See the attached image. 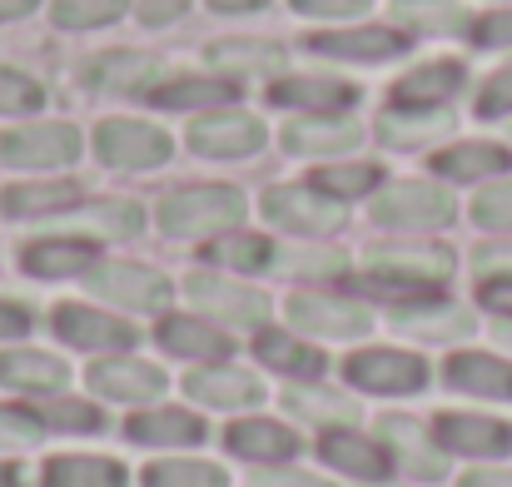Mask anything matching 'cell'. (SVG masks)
Wrapping results in <instances>:
<instances>
[{
    "mask_svg": "<svg viewBox=\"0 0 512 487\" xmlns=\"http://www.w3.org/2000/svg\"><path fill=\"white\" fill-rule=\"evenodd\" d=\"M244 219V194L229 184H204V189H179L160 204V229L174 239H199V234H219L234 229Z\"/></svg>",
    "mask_w": 512,
    "mask_h": 487,
    "instance_id": "1",
    "label": "cell"
},
{
    "mask_svg": "<svg viewBox=\"0 0 512 487\" xmlns=\"http://www.w3.org/2000/svg\"><path fill=\"white\" fill-rule=\"evenodd\" d=\"M373 219L388 224V229H438V224L453 219V194L438 189V184H423V179L388 184L373 199Z\"/></svg>",
    "mask_w": 512,
    "mask_h": 487,
    "instance_id": "2",
    "label": "cell"
},
{
    "mask_svg": "<svg viewBox=\"0 0 512 487\" xmlns=\"http://www.w3.org/2000/svg\"><path fill=\"white\" fill-rule=\"evenodd\" d=\"M264 214L279 229H299V234H329L343 224V204L334 194H324L319 184H284L264 194Z\"/></svg>",
    "mask_w": 512,
    "mask_h": 487,
    "instance_id": "3",
    "label": "cell"
},
{
    "mask_svg": "<svg viewBox=\"0 0 512 487\" xmlns=\"http://www.w3.org/2000/svg\"><path fill=\"white\" fill-rule=\"evenodd\" d=\"M95 150L115 169H150V164L170 160V135L145 120H105L95 130Z\"/></svg>",
    "mask_w": 512,
    "mask_h": 487,
    "instance_id": "4",
    "label": "cell"
},
{
    "mask_svg": "<svg viewBox=\"0 0 512 487\" xmlns=\"http://www.w3.org/2000/svg\"><path fill=\"white\" fill-rule=\"evenodd\" d=\"M348 383L368 388V393H418L428 383V363L418 353H398V348H368L348 358Z\"/></svg>",
    "mask_w": 512,
    "mask_h": 487,
    "instance_id": "5",
    "label": "cell"
},
{
    "mask_svg": "<svg viewBox=\"0 0 512 487\" xmlns=\"http://www.w3.org/2000/svg\"><path fill=\"white\" fill-rule=\"evenodd\" d=\"M80 155V135L70 125H25L0 140V160L15 169H55Z\"/></svg>",
    "mask_w": 512,
    "mask_h": 487,
    "instance_id": "6",
    "label": "cell"
},
{
    "mask_svg": "<svg viewBox=\"0 0 512 487\" xmlns=\"http://www.w3.org/2000/svg\"><path fill=\"white\" fill-rule=\"evenodd\" d=\"M90 289L125 309H165V299H170V279L145 264H100L90 274Z\"/></svg>",
    "mask_w": 512,
    "mask_h": 487,
    "instance_id": "7",
    "label": "cell"
},
{
    "mask_svg": "<svg viewBox=\"0 0 512 487\" xmlns=\"http://www.w3.org/2000/svg\"><path fill=\"white\" fill-rule=\"evenodd\" d=\"M189 145L194 155H209V160H239L264 145V125L254 115H204L189 130Z\"/></svg>",
    "mask_w": 512,
    "mask_h": 487,
    "instance_id": "8",
    "label": "cell"
},
{
    "mask_svg": "<svg viewBox=\"0 0 512 487\" xmlns=\"http://www.w3.org/2000/svg\"><path fill=\"white\" fill-rule=\"evenodd\" d=\"M189 299L229 324H264L269 319V299L244 289V284H229V279H214V274H189Z\"/></svg>",
    "mask_w": 512,
    "mask_h": 487,
    "instance_id": "9",
    "label": "cell"
},
{
    "mask_svg": "<svg viewBox=\"0 0 512 487\" xmlns=\"http://www.w3.org/2000/svg\"><path fill=\"white\" fill-rule=\"evenodd\" d=\"M289 319L309 333H324V338H353V333H368V314L348 299H324V294H294L289 299Z\"/></svg>",
    "mask_w": 512,
    "mask_h": 487,
    "instance_id": "10",
    "label": "cell"
},
{
    "mask_svg": "<svg viewBox=\"0 0 512 487\" xmlns=\"http://www.w3.org/2000/svg\"><path fill=\"white\" fill-rule=\"evenodd\" d=\"M438 443L448 453H508L512 448V428L498 418H478V413H443L438 418Z\"/></svg>",
    "mask_w": 512,
    "mask_h": 487,
    "instance_id": "11",
    "label": "cell"
},
{
    "mask_svg": "<svg viewBox=\"0 0 512 487\" xmlns=\"http://www.w3.org/2000/svg\"><path fill=\"white\" fill-rule=\"evenodd\" d=\"M55 333L75 348H130L135 343V328L110 319V314H95V309H80V304H65L55 309Z\"/></svg>",
    "mask_w": 512,
    "mask_h": 487,
    "instance_id": "12",
    "label": "cell"
},
{
    "mask_svg": "<svg viewBox=\"0 0 512 487\" xmlns=\"http://www.w3.org/2000/svg\"><path fill=\"white\" fill-rule=\"evenodd\" d=\"M448 383L458 393H478V398H508L512 403V363L493 353H453L448 358Z\"/></svg>",
    "mask_w": 512,
    "mask_h": 487,
    "instance_id": "13",
    "label": "cell"
},
{
    "mask_svg": "<svg viewBox=\"0 0 512 487\" xmlns=\"http://www.w3.org/2000/svg\"><path fill=\"white\" fill-rule=\"evenodd\" d=\"M458 85H463V65L458 60H433V65H418L413 75H403L393 85V100L413 105V110H438L448 95H458Z\"/></svg>",
    "mask_w": 512,
    "mask_h": 487,
    "instance_id": "14",
    "label": "cell"
},
{
    "mask_svg": "<svg viewBox=\"0 0 512 487\" xmlns=\"http://www.w3.org/2000/svg\"><path fill=\"white\" fill-rule=\"evenodd\" d=\"M90 388H100L105 398L145 403V398H160V393H165V373L150 368V363L120 358V363H100V368H90Z\"/></svg>",
    "mask_w": 512,
    "mask_h": 487,
    "instance_id": "15",
    "label": "cell"
},
{
    "mask_svg": "<svg viewBox=\"0 0 512 487\" xmlns=\"http://www.w3.org/2000/svg\"><path fill=\"white\" fill-rule=\"evenodd\" d=\"M363 140V130L353 120H334V115H309L284 125V150L294 155H334V150H353Z\"/></svg>",
    "mask_w": 512,
    "mask_h": 487,
    "instance_id": "16",
    "label": "cell"
},
{
    "mask_svg": "<svg viewBox=\"0 0 512 487\" xmlns=\"http://www.w3.org/2000/svg\"><path fill=\"white\" fill-rule=\"evenodd\" d=\"M229 448L239 458H254V463H284L299 453V438L284 428V423H269V418H244L229 428Z\"/></svg>",
    "mask_w": 512,
    "mask_h": 487,
    "instance_id": "17",
    "label": "cell"
},
{
    "mask_svg": "<svg viewBox=\"0 0 512 487\" xmlns=\"http://www.w3.org/2000/svg\"><path fill=\"white\" fill-rule=\"evenodd\" d=\"M353 85L343 80H314V75H294V80H279L274 85V105H289V110H314V115H334V110H348L353 105Z\"/></svg>",
    "mask_w": 512,
    "mask_h": 487,
    "instance_id": "18",
    "label": "cell"
},
{
    "mask_svg": "<svg viewBox=\"0 0 512 487\" xmlns=\"http://www.w3.org/2000/svg\"><path fill=\"white\" fill-rule=\"evenodd\" d=\"M319 55H343V60H388L403 55V35L383 30V25H363V30H334V35H314Z\"/></svg>",
    "mask_w": 512,
    "mask_h": 487,
    "instance_id": "19",
    "label": "cell"
},
{
    "mask_svg": "<svg viewBox=\"0 0 512 487\" xmlns=\"http://www.w3.org/2000/svg\"><path fill=\"white\" fill-rule=\"evenodd\" d=\"M398 328L408 333H423V338H463L473 333V314L458 309V304H443V299H418V304H398Z\"/></svg>",
    "mask_w": 512,
    "mask_h": 487,
    "instance_id": "20",
    "label": "cell"
},
{
    "mask_svg": "<svg viewBox=\"0 0 512 487\" xmlns=\"http://www.w3.org/2000/svg\"><path fill=\"white\" fill-rule=\"evenodd\" d=\"M0 383L25 388V393H55V388H65V363L50 353L15 348V353H0Z\"/></svg>",
    "mask_w": 512,
    "mask_h": 487,
    "instance_id": "21",
    "label": "cell"
},
{
    "mask_svg": "<svg viewBox=\"0 0 512 487\" xmlns=\"http://www.w3.org/2000/svg\"><path fill=\"white\" fill-rule=\"evenodd\" d=\"M95 259V249L85 239H40L25 249V274L35 279H65V274H85Z\"/></svg>",
    "mask_w": 512,
    "mask_h": 487,
    "instance_id": "22",
    "label": "cell"
},
{
    "mask_svg": "<svg viewBox=\"0 0 512 487\" xmlns=\"http://www.w3.org/2000/svg\"><path fill=\"white\" fill-rule=\"evenodd\" d=\"M324 458L343 468V473H353V478H368V483H378V478H388V453L378 448V443H368V438H358V433H324Z\"/></svg>",
    "mask_w": 512,
    "mask_h": 487,
    "instance_id": "23",
    "label": "cell"
},
{
    "mask_svg": "<svg viewBox=\"0 0 512 487\" xmlns=\"http://www.w3.org/2000/svg\"><path fill=\"white\" fill-rule=\"evenodd\" d=\"M438 174L448 179H483V174H508L512 169V155L503 145H488V140H473V145H453L433 160Z\"/></svg>",
    "mask_w": 512,
    "mask_h": 487,
    "instance_id": "24",
    "label": "cell"
},
{
    "mask_svg": "<svg viewBox=\"0 0 512 487\" xmlns=\"http://www.w3.org/2000/svg\"><path fill=\"white\" fill-rule=\"evenodd\" d=\"M184 388H189L194 398L214 403V408H244V403H259V383L244 378V373H234V368H199V373H189Z\"/></svg>",
    "mask_w": 512,
    "mask_h": 487,
    "instance_id": "25",
    "label": "cell"
},
{
    "mask_svg": "<svg viewBox=\"0 0 512 487\" xmlns=\"http://www.w3.org/2000/svg\"><path fill=\"white\" fill-rule=\"evenodd\" d=\"M448 130H453V120H448L443 105H438V110H413V105H403V110H388V115L378 120V135H383L388 145H423V140L448 135Z\"/></svg>",
    "mask_w": 512,
    "mask_h": 487,
    "instance_id": "26",
    "label": "cell"
},
{
    "mask_svg": "<svg viewBox=\"0 0 512 487\" xmlns=\"http://www.w3.org/2000/svg\"><path fill=\"white\" fill-rule=\"evenodd\" d=\"M160 343L170 353H179V358H224L229 353L224 333H214L204 319H184V314H174V319L160 324Z\"/></svg>",
    "mask_w": 512,
    "mask_h": 487,
    "instance_id": "27",
    "label": "cell"
},
{
    "mask_svg": "<svg viewBox=\"0 0 512 487\" xmlns=\"http://www.w3.org/2000/svg\"><path fill=\"white\" fill-rule=\"evenodd\" d=\"M155 75H160V60H155V55H100V60L85 70V80L100 85V90H140V85H150Z\"/></svg>",
    "mask_w": 512,
    "mask_h": 487,
    "instance_id": "28",
    "label": "cell"
},
{
    "mask_svg": "<svg viewBox=\"0 0 512 487\" xmlns=\"http://www.w3.org/2000/svg\"><path fill=\"white\" fill-rule=\"evenodd\" d=\"M45 487H125V468L110 458H55L45 468Z\"/></svg>",
    "mask_w": 512,
    "mask_h": 487,
    "instance_id": "29",
    "label": "cell"
},
{
    "mask_svg": "<svg viewBox=\"0 0 512 487\" xmlns=\"http://www.w3.org/2000/svg\"><path fill=\"white\" fill-rule=\"evenodd\" d=\"M135 443H199L204 438V423L194 413H179V408H165V413H140L130 418L125 428Z\"/></svg>",
    "mask_w": 512,
    "mask_h": 487,
    "instance_id": "30",
    "label": "cell"
},
{
    "mask_svg": "<svg viewBox=\"0 0 512 487\" xmlns=\"http://www.w3.org/2000/svg\"><path fill=\"white\" fill-rule=\"evenodd\" d=\"M80 199V184H70V179H60V184H15V189H5V209L10 214H55V209H70Z\"/></svg>",
    "mask_w": 512,
    "mask_h": 487,
    "instance_id": "31",
    "label": "cell"
},
{
    "mask_svg": "<svg viewBox=\"0 0 512 487\" xmlns=\"http://www.w3.org/2000/svg\"><path fill=\"white\" fill-rule=\"evenodd\" d=\"M259 358H264L269 368L299 373V378L324 373V353H319V348H304V343H294V338H284V333H259Z\"/></svg>",
    "mask_w": 512,
    "mask_h": 487,
    "instance_id": "32",
    "label": "cell"
},
{
    "mask_svg": "<svg viewBox=\"0 0 512 487\" xmlns=\"http://www.w3.org/2000/svg\"><path fill=\"white\" fill-rule=\"evenodd\" d=\"M239 90L229 80H174V85H160L150 100L165 105V110H199V105H229Z\"/></svg>",
    "mask_w": 512,
    "mask_h": 487,
    "instance_id": "33",
    "label": "cell"
},
{
    "mask_svg": "<svg viewBox=\"0 0 512 487\" xmlns=\"http://www.w3.org/2000/svg\"><path fill=\"white\" fill-rule=\"evenodd\" d=\"M145 487H224V473L214 463H189V458H170L155 463L145 473Z\"/></svg>",
    "mask_w": 512,
    "mask_h": 487,
    "instance_id": "34",
    "label": "cell"
},
{
    "mask_svg": "<svg viewBox=\"0 0 512 487\" xmlns=\"http://www.w3.org/2000/svg\"><path fill=\"white\" fill-rule=\"evenodd\" d=\"M209 259L254 274V269H269V264H274V249H269V239H259V234H234V239H219V244L209 249Z\"/></svg>",
    "mask_w": 512,
    "mask_h": 487,
    "instance_id": "35",
    "label": "cell"
},
{
    "mask_svg": "<svg viewBox=\"0 0 512 487\" xmlns=\"http://www.w3.org/2000/svg\"><path fill=\"white\" fill-rule=\"evenodd\" d=\"M125 10V0H55L50 5V20L60 30H85V25H105Z\"/></svg>",
    "mask_w": 512,
    "mask_h": 487,
    "instance_id": "36",
    "label": "cell"
},
{
    "mask_svg": "<svg viewBox=\"0 0 512 487\" xmlns=\"http://www.w3.org/2000/svg\"><path fill=\"white\" fill-rule=\"evenodd\" d=\"M398 15H408L413 25H423L428 35H453L463 30V10L453 0H403Z\"/></svg>",
    "mask_w": 512,
    "mask_h": 487,
    "instance_id": "37",
    "label": "cell"
},
{
    "mask_svg": "<svg viewBox=\"0 0 512 487\" xmlns=\"http://www.w3.org/2000/svg\"><path fill=\"white\" fill-rule=\"evenodd\" d=\"M209 60L214 65H244V70H279L284 65V50L279 45H239V40H229V45H214L209 50Z\"/></svg>",
    "mask_w": 512,
    "mask_h": 487,
    "instance_id": "38",
    "label": "cell"
},
{
    "mask_svg": "<svg viewBox=\"0 0 512 487\" xmlns=\"http://www.w3.org/2000/svg\"><path fill=\"white\" fill-rule=\"evenodd\" d=\"M314 184L324 194H334V199H353V194H363V189L378 184V169L373 164H339V169H319Z\"/></svg>",
    "mask_w": 512,
    "mask_h": 487,
    "instance_id": "39",
    "label": "cell"
},
{
    "mask_svg": "<svg viewBox=\"0 0 512 487\" xmlns=\"http://www.w3.org/2000/svg\"><path fill=\"white\" fill-rule=\"evenodd\" d=\"M45 90L20 75V70H0V115H25V110H40Z\"/></svg>",
    "mask_w": 512,
    "mask_h": 487,
    "instance_id": "40",
    "label": "cell"
},
{
    "mask_svg": "<svg viewBox=\"0 0 512 487\" xmlns=\"http://www.w3.org/2000/svg\"><path fill=\"white\" fill-rule=\"evenodd\" d=\"M473 219H478L483 229H512V179L483 189V194L473 199Z\"/></svg>",
    "mask_w": 512,
    "mask_h": 487,
    "instance_id": "41",
    "label": "cell"
},
{
    "mask_svg": "<svg viewBox=\"0 0 512 487\" xmlns=\"http://www.w3.org/2000/svg\"><path fill=\"white\" fill-rule=\"evenodd\" d=\"M40 423L45 428H60V433H95L100 428V413L85 408V403H55V408H40Z\"/></svg>",
    "mask_w": 512,
    "mask_h": 487,
    "instance_id": "42",
    "label": "cell"
},
{
    "mask_svg": "<svg viewBox=\"0 0 512 487\" xmlns=\"http://www.w3.org/2000/svg\"><path fill=\"white\" fill-rule=\"evenodd\" d=\"M45 433L40 413L30 408H0V448H15V443H35Z\"/></svg>",
    "mask_w": 512,
    "mask_h": 487,
    "instance_id": "43",
    "label": "cell"
},
{
    "mask_svg": "<svg viewBox=\"0 0 512 487\" xmlns=\"http://www.w3.org/2000/svg\"><path fill=\"white\" fill-rule=\"evenodd\" d=\"M512 110V65H503L483 90H478V115L483 120H498V115H508Z\"/></svg>",
    "mask_w": 512,
    "mask_h": 487,
    "instance_id": "44",
    "label": "cell"
},
{
    "mask_svg": "<svg viewBox=\"0 0 512 487\" xmlns=\"http://www.w3.org/2000/svg\"><path fill=\"white\" fill-rule=\"evenodd\" d=\"M473 45H483V50H503V45H512V5L508 10L483 15V20H473Z\"/></svg>",
    "mask_w": 512,
    "mask_h": 487,
    "instance_id": "45",
    "label": "cell"
},
{
    "mask_svg": "<svg viewBox=\"0 0 512 487\" xmlns=\"http://www.w3.org/2000/svg\"><path fill=\"white\" fill-rule=\"evenodd\" d=\"M289 403H294V408H309L314 418H348V413H353V403H348V398H334V393H289Z\"/></svg>",
    "mask_w": 512,
    "mask_h": 487,
    "instance_id": "46",
    "label": "cell"
},
{
    "mask_svg": "<svg viewBox=\"0 0 512 487\" xmlns=\"http://www.w3.org/2000/svg\"><path fill=\"white\" fill-rule=\"evenodd\" d=\"M299 15H319V20H343V15H363L368 0H294Z\"/></svg>",
    "mask_w": 512,
    "mask_h": 487,
    "instance_id": "47",
    "label": "cell"
},
{
    "mask_svg": "<svg viewBox=\"0 0 512 487\" xmlns=\"http://www.w3.org/2000/svg\"><path fill=\"white\" fill-rule=\"evenodd\" d=\"M508 274H512V244L478 249V279H508Z\"/></svg>",
    "mask_w": 512,
    "mask_h": 487,
    "instance_id": "48",
    "label": "cell"
},
{
    "mask_svg": "<svg viewBox=\"0 0 512 487\" xmlns=\"http://www.w3.org/2000/svg\"><path fill=\"white\" fill-rule=\"evenodd\" d=\"M478 299H483V309L512 319V274L508 279H483V284H478Z\"/></svg>",
    "mask_w": 512,
    "mask_h": 487,
    "instance_id": "49",
    "label": "cell"
},
{
    "mask_svg": "<svg viewBox=\"0 0 512 487\" xmlns=\"http://www.w3.org/2000/svg\"><path fill=\"white\" fill-rule=\"evenodd\" d=\"M184 5H189V0H140V15H145L150 25H160V20L184 15Z\"/></svg>",
    "mask_w": 512,
    "mask_h": 487,
    "instance_id": "50",
    "label": "cell"
},
{
    "mask_svg": "<svg viewBox=\"0 0 512 487\" xmlns=\"http://www.w3.org/2000/svg\"><path fill=\"white\" fill-rule=\"evenodd\" d=\"M30 328V314L20 309V304H5L0 299V338H15V333H25Z\"/></svg>",
    "mask_w": 512,
    "mask_h": 487,
    "instance_id": "51",
    "label": "cell"
},
{
    "mask_svg": "<svg viewBox=\"0 0 512 487\" xmlns=\"http://www.w3.org/2000/svg\"><path fill=\"white\" fill-rule=\"evenodd\" d=\"M259 487H329V483L304 478V473H259Z\"/></svg>",
    "mask_w": 512,
    "mask_h": 487,
    "instance_id": "52",
    "label": "cell"
},
{
    "mask_svg": "<svg viewBox=\"0 0 512 487\" xmlns=\"http://www.w3.org/2000/svg\"><path fill=\"white\" fill-rule=\"evenodd\" d=\"M463 487H512V473H493V468L488 473H468Z\"/></svg>",
    "mask_w": 512,
    "mask_h": 487,
    "instance_id": "53",
    "label": "cell"
},
{
    "mask_svg": "<svg viewBox=\"0 0 512 487\" xmlns=\"http://www.w3.org/2000/svg\"><path fill=\"white\" fill-rule=\"evenodd\" d=\"M40 0H0V20H15V15H30Z\"/></svg>",
    "mask_w": 512,
    "mask_h": 487,
    "instance_id": "54",
    "label": "cell"
},
{
    "mask_svg": "<svg viewBox=\"0 0 512 487\" xmlns=\"http://www.w3.org/2000/svg\"><path fill=\"white\" fill-rule=\"evenodd\" d=\"M214 10H264L269 0H209Z\"/></svg>",
    "mask_w": 512,
    "mask_h": 487,
    "instance_id": "55",
    "label": "cell"
},
{
    "mask_svg": "<svg viewBox=\"0 0 512 487\" xmlns=\"http://www.w3.org/2000/svg\"><path fill=\"white\" fill-rule=\"evenodd\" d=\"M498 343H508L512 348V319H498Z\"/></svg>",
    "mask_w": 512,
    "mask_h": 487,
    "instance_id": "56",
    "label": "cell"
},
{
    "mask_svg": "<svg viewBox=\"0 0 512 487\" xmlns=\"http://www.w3.org/2000/svg\"><path fill=\"white\" fill-rule=\"evenodd\" d=\"M0 487H15V468H5V463H0Z\"/></svg>",
    "mask_w": 512,
    "mask_h": 487,
    "instance_id": "57",
    "label": "cell"
}]
</instances>
